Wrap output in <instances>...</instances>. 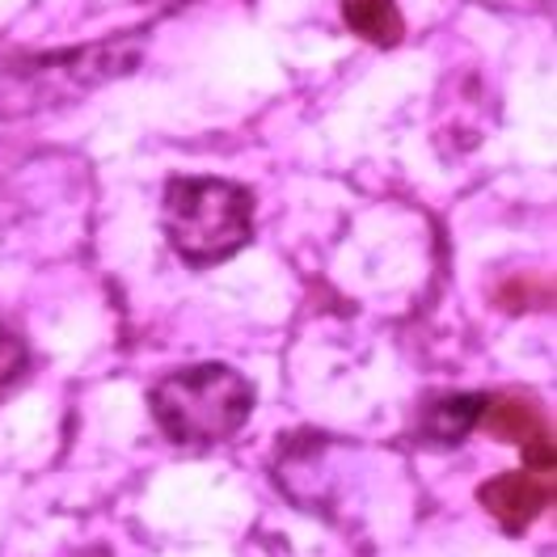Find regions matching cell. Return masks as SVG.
<instances>
[{
    "label": "cell",
    "mask_w": 557,
    "mask_h": 557,
    "mask_svg": "<svg viewBox=\"0 0 557 557\" xmlns=\"http://www.w3.org/2000/svg\"><path fill=\"white\" fill-rule=\"evenodd\" d=\"M144 30L94 38L85 47L47 51V55H13L0 64V119H26L42 110H60L110 81L127 76L144 55Z\"/></svg>",
    "instance_id": "1"
},
{
    "label": "cell",
    "mask_w": 557,
    "mask_h": 557,
    "mask_svg": "<svg viewBox=\"0 0 557 557\" xmlns=\"http://www.w3.org/2000/svg\"><path fill=\"white\" fill-rule=\"evenodd\" d=\"M152 414L161 431L186 448H211L237 435L253 410V388L242 372L224 363H195L170 372L152 388Z\"/></svg>",
    "instance_id": "2"
},
{
    "label": "cell",
    "mask_w": 557,
    "mask_h": 557,
    "mask_svg": "<svg viewBox=\"0 0 557 557\" xmlns=\"http://www.w3.org/2000/svg\"><path fill=\"white\" fill-rule=\"evenodd\" d=\"M253 195L224 177H174L165 186V233L190 267H215L233 258L253 224Z\"/></svg>",
    "instance_id": "3"
},
{
    "label": "cell",
    "mask_w": 557,
    "mask_h": 557,
    "mask_svg": "<svg viewBox=\"0 0 557 557\" xmlns=\"http://www.w3.org/2000/svg\"><path fill=\"white\" fill-rule=\"evenodd\" d=\"M494 440H511L523 448V460L532 469H554V431L545 422V410L523 397V393H507V397H494L482 406V418Z\"/></svg>",
    "instance_id": "4"
},
{
    "label": "cell",
    "mask_w": 557,
    "mask_h": 557,
    "mask_svg": "<svg viewBox=\"0 0 557 557\" xmlns=\"http://www.w3.org/2000/svg\"><path fill=\"white\" fill-rule=\"evenodd\" d=\"M478 503L494 516L503 532H528L532 520L554 503V486L536 482L532 473H498L478 490Z\"/></svg>",
    "instance_id": "5"
},
{
    "label": "cell",
    "mask_w": 557,
    "mask_h": 557,
    "mask_svg": "<svg viewBox=\"0 0 557 557\" xmlns=\"http://www.w3.org/2000/svg\"><path fill=\"white\" fill-rule=\"evenodd\" d=\"M343 17L355 35H363L376 47L401 42V13L393 0H343Z\"/></svg>",
    "instance_id": "6"
},
{
    "label": "cell",
    "mask_w": 557,
    "mask_h": 557,
    "mask_svg": "<svg viewBox=\"0 0 557 557\" xmlns=\"http://www.w3.org/2000/svg\"><path fill=\"white\" fill-rule=\"evenodd\" d=\"M482 397H473V393H465V397H448V401H435L426 418H422V431L435 440V444H460L473 426H478V418H482Z\"/></svg>",
    "instance_id": "7"
},
{
    "label": "cell",
    "mask_w": 557,
    "mask_h": 557,
    "mask_svg": "<svg viewBox=\"0 0 557 557\" xmlns=\"http://www.w3.org/2000/svg\"><path fill=\"white\" fill-rule=\"evenodd\" d=\"M26 363H30V355H26V343L0 321V388H9V384L17 381L22 372H26Z\"/></svg>",
    "instance_id": "8"
},
{
    "label": "cell",
    "mask_w": 557,
    "mask_h": 557,
    "mask_svg": "<svg viewBox=\"0 0 557 557\" xmlns=\"http://www.w3.org/2000/svg\"><path fill=\"white\" fill-rule=\"evenodd\" d=\"M60 557H110V549H102V545H85V549H69V554Z\"/></svg>",
    "instance_id": "9"
},
{
    "label": "cell",
    "mask_w": 557,
    "mask_h": 557,
    "mask_svg": "<svg viewBox=\"0 0 557 557\" xmlns=\"http://www.w3.org/2000/svg\"><path fill=\"white\" fill-rule=\"evenodd\" d=\"M144 4H165L170 9V4H182V0H144Z\"/></svg>",
    "instance_id": "10"
}]
</instances>
